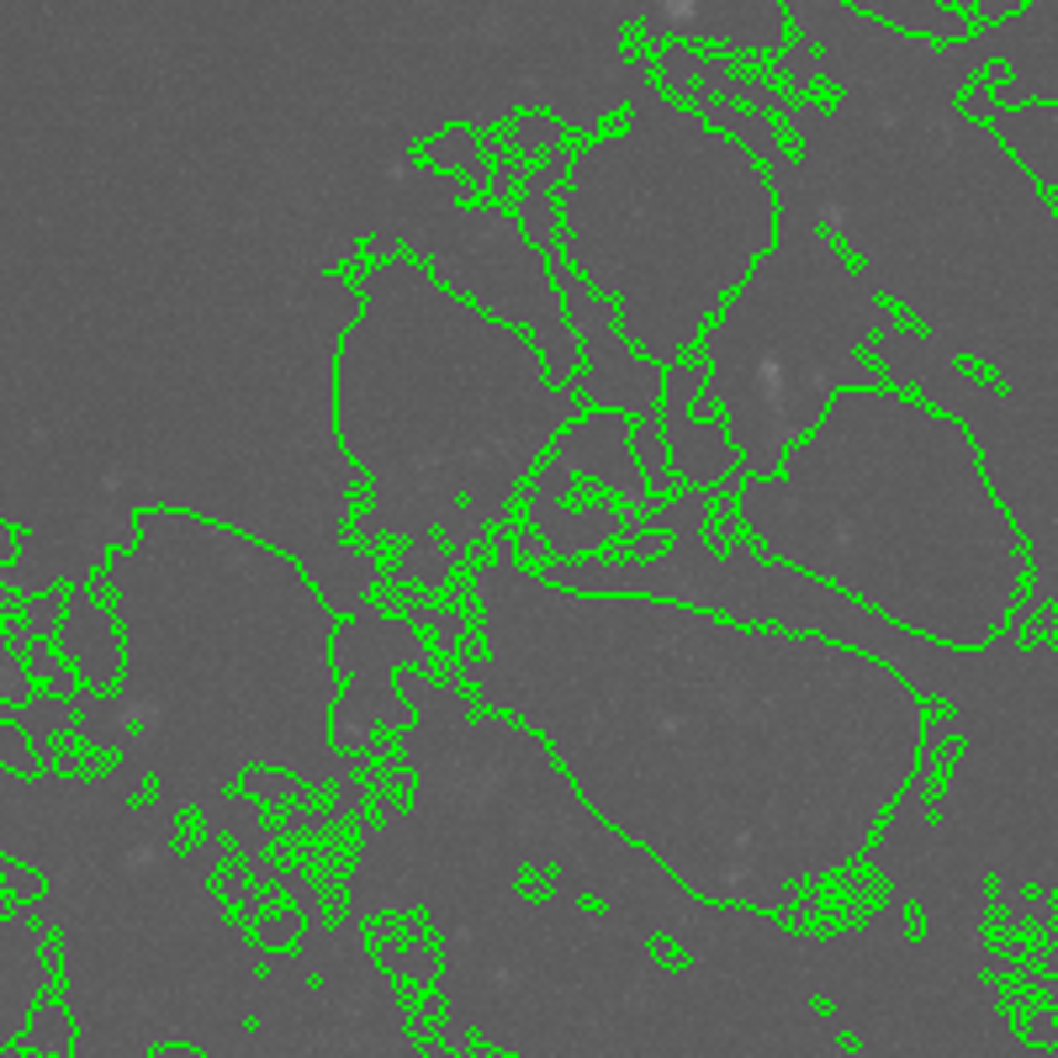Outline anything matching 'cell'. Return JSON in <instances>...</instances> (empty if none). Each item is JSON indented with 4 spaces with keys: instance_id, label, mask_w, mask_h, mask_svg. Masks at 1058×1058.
Wrapping results in <instances>:
<instances>
[{
    "instance_id": "2",
    "label": "cell",
    "mask_w": 1058,
    "mask_h": 1058,
    "mask_svg": "<svg viewBox=\"0 0 1058 1058\" xmlns=\"http://www.w3.org/2000/svg\"><path fill=\"white\" fill-rule=\"evenodd\" d=\"M361 313L334 350V439L365 477L355 529L429 582L471 567L588 413L546 344L471 302L418 255L355 276Z\"/></svg>"
},
{
    "instance_id": "3",
    "label": "cell",
    "mask_w": 1058,
    "mask_h": 1058,
    "mask_svg": "<svg viewBox=\"0 0 1058 1058\" xmlns=\"http://www.w3.org/2000/svg\"><path fill=\"white\" fill-rule=\"evenodd\" d=\"M736 525L768 561L942 651H985L1033 582L974 429L890 382L837 386L789 456L736 487Z\"/></svg>"
},
{
    "instance_id": "6",
    "label": "cell",
    "mask_w": 1058,
    "mask_h": 1058,
    "mask_svg": "<svg viewBox=\"0 0 1058 1058\" xmlns=\"http://www.w3.org/2000/svg\"><path fill=\"white\" fill-rule=\"evenodd\" d=\"M53 985V953L38 921L17 911H0V1010L32 1021Z\"/></svg>"
},
{
    "instance_id": "7",
    "label": "cell",
    "mask_w": 1058,
    "mask_h": 1058,
    "mask_svg": "<svg viewBox=\"0 0 1058 1058\" xmlns=\"http://www.w3.org/2000/svg\"><path fill=\"white\" fill-rule=\"evenodd\" d=\"M6 741H22V736H17L11 725H0V763H6V768H11V772H32V768H38V757H32V751H11Z\"/></svg>"
},
{
    "instance_id": "1",
    "label": "cell",
    "mask_w": 1058,
    "mask_h": 1058,
    "mask_svg": "<svg viewBox=\"0 0 1058 1058\" xmlns=\"http://www.w3.org/2000/svg\"><path fill=\"white\" fill-rule=\"evenodd\" d=\"M466 609L481 709L525 725L599 826L715 911H810L926 763V694L837 635L578 588L508 540L466 567Z\"/></svg>"
},
{
    "instance_id": "5",
    "label": "cell",
    "mask_w": 1058,
    "mask_h": 1058,
    "mask_svg": "<svg viewBox=\"0 0 1058 1058\" xmlns=\"http://www.w3.org/2000/svg\"><path fill=\"white\" fill-rule=\"evenodd\" d=\"M778 234L772 169L673 101H641L588 138L556 191L561 270L614 308L620 339L646 365L688 361Z\"/></svg>"
},
{
    "instance_id": "4",
    "label": "cell",
    "mask_w": 1058,
    "mask_h": 1058,
    "mask_svg": "<svg viewBox=\"0 0 1058 1058\" xmlns=\"http://www.w3.org/2000/svg\"><path fill=\"white\" fill-rule=\"evenodd\" d=\"M106 582L133 704L191 768L222 784L270 768L297 789L350 772L334 736L339 614L287 551L186 508H144Z\"/></svg>"
}]
</instances>
